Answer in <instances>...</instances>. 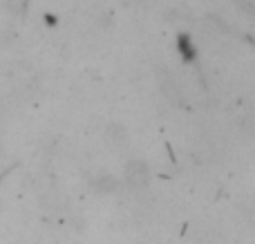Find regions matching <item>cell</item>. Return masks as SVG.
Wrapping results in <instances>:
<instances>
[{"instance_id":"1","label":"cell","mask_w":255,"mask_h":244,"mask_svg":"<svg viewBox=\"0 0 255 244\" xmlns=\"http://www.w3.org/2000/svg\"><path fill=\"white\" fill-rule=\"evenodd\" d=\"M124 182L130 191H143L150 182V166L141 159L128 161L124 168Z\"/></svg>"},{"instance_id":"2","label":"cell","mask_w":255,"mask_h":244,"mask_svg":"<svg viewBox=\"0 0 255 244\" xmlns=\"http://www.w3.org/2000/svg\"><path fill=\"white\" fill-rule=\"evenodd\" d=\"M92 191L97 193H117L119 191V179L112 175H99L97 179H92Z\"/></svg>"}]
</instances>
